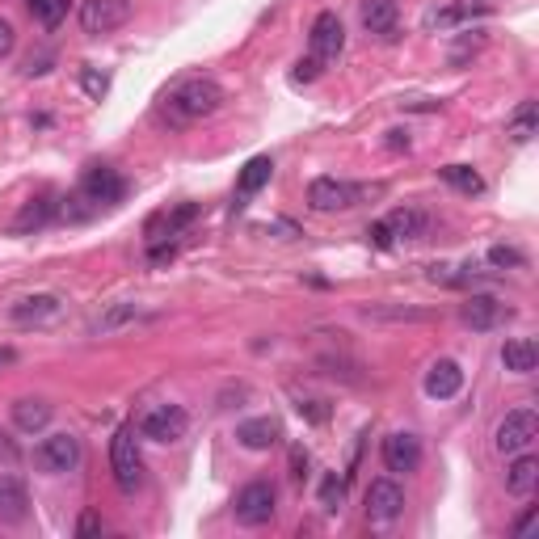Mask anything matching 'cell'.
Instances as JSON below:
<instances>
[{
  "mask_svg": "<svg viewBox=\"0 0 539 539\" xmlns=\"http://www.w3.org/2000/svg\"><path fill=\"white\" fill-rule=\"evenodd\" d=\"M278 438H283V426H278L274 417H249V422L236 426V443L245 451H270Z\"/></svg>",
  "mask_w": 539,
  "mask_h": 539,
  "instance_id": "obj_18",
  "label": "cell"
},
{
  "mask_svg": "<svg viewBox=\"0 0 539 539\" xmlns=\"http://www.w3.org/2000/svg\"><path fill=\"white\" fill-rule=\"evenodd\" d=\"M232 514H236V523L241 527H266L274 518V485H266V481L245 485L241 493H236Z\"/></svg>",
  "mask_w": 539,
  "mask_h": 539,
  "instance_id": "obj_9",
  "label": "cell"
},
{
  "mask_svg": "<svg viewBox=\"0 0 539 539\" xmlns=\"http://www.w3.org/2000/svg\"><path fill=\"white\" fill-rule=\"evenodd\" d=\"M396 0H363V26L379 43H396L401 38V22H396Z\"/></svg>",
  "mask_w": 539,
  "mask_h": 539,
  "instance_id": "obj_17",
  "label": "cell"
},
{
  "mask_svg": "<svg viewBox=\"0 0 539 539\" xmlns=\"http://www.w3.org/2000/svg\"><path fill=\"white\" fill-rule=\"evenodd\" d=\"M316 72H321V64H316V59L308 55V59H299V64H295V81H312Z\"/></svg>",
  "mask_w": 539,
  "mask_h": 539,
  "instance_id": "obj_38",
  "label": "cell"
},
{
  "mask_svg": "<svg viewBox=\"0 0 539 539\" xmlns=\"http://www.w3.org/2000/svg\"><path fill=\"white\" fill-rule=\"evenodd\" d=\"M123 194H127V182H123V177H118L110 165H93V169L81 177V190L59 203V215L72 219V224H81V219L97 215L102 207L123 203Z\"/></svg>",
  "mask_w": 539,
  "mask_h": 539,
  "instance_id": "obj_2",
  "label": "cell"
},
{
  "mask_svg": "<svg viewBox=\"0 0 539 539\" xmlns=\"http://www.w3.org/2000/svg\"><path fill=\"white\" fill-rule=\"evenodd\" d=\"M535 485H539V459L523 451V455H518L514 464L506 468V489H510L514 497H531Z\"/></svg>",
  "mask_w": 539,
  "mask_h": 539,
  "instance_id": "obj_25",
  "label": "cell"
},
{
  "mask_svg": "<svg viewBox=\"0 0 539 539\" xmlns=\"http://www.w3.org/2000/svg\"><path fill=\"white\" fill-rule=\"evenodd\" d=\"M308 43H312V59H316V64H333V59L342 55V47H346L342 17H337V13H321V17L312 22Z\"/></svg>",
  "mask_w": 539,
  "mask_h": 539,
  "instance_id": "obj_13",
  "label": "cell"
},
{
  "mask_svg": "<svg viewBox=\"0 0 539 539\" xmlns=\"http://www.w3.org/2000/svg\"><path fill=\"white\" fill-rule=\"evenodd\" d=\"M81 438L76 434H47L43 443L34 447V468L38 472H51V476H64L81 464Z\"/></svg>",
  "mask_w": 539,
  "mask_h": 539,
  "instance_id": "obj_7",
  "label": "cell"
},
{
  "mask_svg": "<svg viewBox=\"0 0 539 539\" xmlns=\"http://www.w3.org/2000/svg\"><path fill=\"white\" fill-rule=\"evenodd\" d=\"M502 367L514 371V375H531L539 367V346L531 342V337H510V342L502 346Z\"/></svg>",
  "mask_w": 539,
  "mask_h": 539,
  "instance_id": "obj_24",
  "label": "cell"
},
{
  "mask_svg": "<svg viewBox=\"0 0 539 539\" xmlns=\"http://www.w3.org/2000/svg\"><path fill=\"white\" fill-rule=\"evenodd\" d=\"M139 438H148V443H177V438H186L190 430V413L182 405H152L144 417H139Z\"/></svg>",
  "mask_w": 539,
  "mask_h": 539,
  "instance_id": "obj_5",
  "label": "cell"
},
{
  "mask_svg": "<svg viewBox=\"0 0 539 539\" xmlns=\"http://www.w3.org/2000/svg\"><path fill=\"white\" fill-rule=\"evenodd\" d=\"M489 13V0H451V5H438V9H426L422 13V26L434 34V30H455V26H468L476 17Z\"/></svg>",
  "mask_w": 539,
  "mask_h": 539,
  "instance_id": "obj_11",
  "label": "cell"
},
{
  "mask_svg": "<svg viewBox=\"0 0 539 539\" xmlns=\"http://www.w3.org/2000/svg\"><path fill=\"white\" fill-rule=\"evenodd\" d=\"M26 9L34 13V22H43L47 30H55V26L64 22V17H68L72 0H26Z\"/></svg>",
  "mask_w": 539,
  "mask_h": 539,
  "instance_id": "obj_30",
  "label": "cell"
},
{
  "mask_svg": "<svg viewBox=\"0 0 539 539\" xmlns=\"http://www.w3.org/2000/svg\"><path fill=\"white\" fill-rule=\"evenodd\" d=\"M64 316V299L51 295V291H38V295H22L17 304L9 308V321L22 325V329H43L51 321Z\"/></svg>",
  "mask_w": 539,
  "mask_h": 539,
  "instance_id": "obj_10",
  "label": "cell"
},
{
  "mask_svg": "<svg viewBox=\"0 0 539 539\" xmlns=\"http://www.w3.org/2000/svg\"><path fill=\"white\" fill-rule=\"evenodd\" d=\"M401 514H405V489L396 481H388V476L371 481V489H367V518L371 523H396Z\"/></svg>",
  "mask_w": 539,
  "mask_h": 539,
  "instance_id": "obj_12",
  "label": "cell"
},
{
  "mask_svg": "<svg viewBox=\"0 0 539 539\" xmlns=\"http://www.w3.org/2000/svg\"><path fill=\"white\" fill-rule=\"evenodd\" d=\"M51 413L55 409L47 401H38V396H22V401L13 405V426L22 430V434H38V430H47Z\"/></svg>",
  "mask_w": 539,
  "mask_h": 539,
  "instance_id": "obj_23",
  "label": "cell"
},
{
  "mask_svg": "<svg viewBox=\"0 0 539 539\" xmlns=\"http://www.w3.org/2000/svg\"><path fill=\"white\" fill-rule=\"evenodd\" d=\"M388 148H392V152L409 148V131H388Z\"/></svg>",
  "mask_w": 539,
  "mask_h": 539,
  "instance_id": "obj_41",
  "label": "cell"
},
{
  "mask_svg": "<svg viewBox=\"0 0 539 539\" xmlns=\"http://www.w3.org/2000/svg\"><path fill=\"white\" fill-rule=\"evenodd\" d=\"M110 468H114V485L123 493H135L144 485V455H139V438L131 426H118L110 438Z\"/></svg>",
  "mask_w": 539,
  "mask_h": 539,
  "instance_id": "obj_3",
  "label": "cell"
},
{
  "mask_svg": "<svg viewBox=\"0 0 539 539\" xmlns=\"http://www.w3.org/2000/svg\"><path fill=\"white\" fill-rule=\"evenodd\" d=\"M270 177H274V161L270 156H253V161L241 169V177H236V190H241V198L257 194L262 186H270Z\"/></svg>",
  "mask_w": 539,
  "mask_h": 539,
  "instance_id": "obj_27",
  "label": "cell"
},
{
  "mask_svg": "<svg viewBox=\"0 0 539 539\" xmlns=\"http://www.w3.org/2000/svg\"><path fill=\"white\" fill-rule=\"evenodd\" d=\"M55 215H59V203H55L51 194H43V198H30V203L22 207V215L13 219V236H26V232L47 228Z\"/></svg>",
  "mask_w": 539,
  "mask_h": 539,
  "instance_id": "obj_21",
  "label": "cell"
},
{
  "mask_svg": "<svg viewBox=\"0 0 539 539\" xmlns=\"http://www.w3.org/2000/svg\"><path fill=\"white\" fill-rule=\"evenodd\" d=\"M379 455H384V468L388 472H417V464H422V443H417V434L396 430V434L384 438Z\"/></svg>",
  "mask_w": 539,
  "mask_h": 539,
  "instance_id": "obj_14",
  "label": "cell"
},
{
  "mask_svg": "<svg viewBox=\"0 0 539 539\" xmlns=\"http://www.w3.org/2000/svg\"><path fill=\"white\" fill-rule=\"evenodd\" d=\"M531 523H535V506H527V510H523V518L514 523V535H527V531H531Z\"/></svg>",
  "mask_w": 539,
  "mask_h": 539,
  "instance_id": "obj_40",
  "label": "cell"
},
{
  "mask_svg": "<svg viewBox=\"0 0 539 539\" xmlns=\"http://www.w3.org/2000/svg\"><path fill=\"white\" fill-rule=\"evenodd\" d=\"M291 476H295V481H304V476H308V451L304 447L291 451Z\"/></svg>",
  "mask_w": 539,
  "mask_h": 539,
  "instance_id": "obj_36",
  "label": "cell"
},
{
  "mask_svg": "<svg viewBox=\"0 0 539 539\" xmlns=\"http://www.w3.org/2000/svg\"><path fill=\"white\" fill-rule=\"evenodd\" d=\"M367 236H371V245H375V249H392V245H396V241H392V232H388V224H371Z\"/></svg>",
  "mask_w": 539,
  "mask_h": 539,
  "instance_id": "obj_35",
  "label": "cell"
},
{
  "mask_svg": "<svg viewBox=\"0 0 539 539\" xmlns=\"http://www.w3.org/2000/svg\"><path fill=\"white\" fill-rule=\"evenodd\" d=\"M30 514V493L17 476H0V518L5 523H22Z\"/></svg>",
  "mask_w": 539,
  "mask_h": 539,
  "instance_id": "obj_22",
  "label": "cell"
},
{
  "mask_svg": "<svg viewBox=\"0 0 539 539\" xmlns=\"http://www.w3.org/2000/svg\"><path fill=\"white\" fill-rule=\"evenodd\" d=\"M384 224L392 232V241H422V236L430 232V215L417 211V207H401V211H392Z\"/></svg>",
  "mask_w": 539,
  "mask_h": 539,
  "instance_id": "obj_20",
  "label": "cell"
},
{
  "mask_svg": "<svg viewBox=\"0 0 539 539\" xmlns=\"http://www.w3.org/2000/svg\"><path fill=\"white\" fill-rule=\"evenodd\" d=\"M139 316H144V308H139V304H110V308L89 325V333H93V337H110V333H118V329L135 325Z\"/></svg>",
  "mask_w": 539,
  "mask_h": 539,
  "instance_id": "obj_26",
  "label": "cell"
},
{
  "mask_svg": "<svg viewBox=\"0 0 539 539\" xmlns=\"http://www.w3.org/2000/svg\"><path fill=\"white\" fill-rule=\"evenodd\" d=\"M459 388H464V371H459V363L438 358L426 375V396H434V401H451V396H459Z\"/></svg>",
  "mask_w": 539,
  "mask_h": 539,
  "instance_id": "obj_19",
  "label": "cell"
},
{
  "mask_svg": "<svg viewBox=\"0 0 539 539\" xmlns=\"http://www.w3.org/2000/svg\"><path fill=\"white\" fill-rule=\"evenodd\" d=\"M97 531H102V514H85L81 523H76V535H81V539L85 535H97Z\"/></svg>",
  "mask_w": 539,
  "mask_h": 539,
  "instance_id": "obj_37",
  "label": "cell"
},
{
  "mask_svg": "<svg viewBox=\"0 0 539 539\" xmlns=\"http://www.w3.org/2000/svg\"><path fill=\"white\" fill-rule=\"evenodd\" d=\"M438 177L459 194H485V177L476 173L472 165H447V169H438Z\"/></svg>",
  "mask_w": 539,
  "mask_h": 539,
  "instance_id": "obj_29",
  "label": "cell"
},
{
  "mask_svg": "<svg viewBox=\"0 0 539 539\" xmlns=\"http://www.w3.org/2000/svg\"><path fill=\"white\" fill-rule=\"evenodd\" d=\"M363 316H367V321H396V325L413 321V325H422V321H430L434 312H426V308H401V304H371V308H363Z\"/></svg>",
  "mask_w": 539,
  "mask_h": 539,
  "instance_id": "obj_28",
  "label": "cell"
},
{
  "mask_svg": "<svg viewBox=\"0 0 539 539\" xmlns=\"http://www.w3.org/2000/svg\"><path fill=\"white\" fill-rule=\"evenodd\" d=\"M219 106H224V85L211 81V76H186L177 81L165 97H161V110L173 127H186L198 123V118H211Z\"/></svg>",
  "mask_w": 539,
  "mask_h": 539,
  "instance_id": "obj_1",
  "label": "cell"
},
{
  "mask_svg": "<svg viewBox=\"0 0 539 539\" xmlns=\"http://www.w3.org/2000/svg\"><path fill=\"white\" fill-rule=\"evenodd\" d=\"M198 215H203V207H198V203H182V207H173V211L152 215V219H148V245L169 241V236H182Z\"/></svg>",
  "mask_w": 539,
  "mask_h": 539,
  "instance_id": "obj_16",
  "label": "cell"
},
{
  "mask_svg": "<svg viewBox=\"0 0 539 539\" xmlns=\"http://www.w3.org/2000/svg\"><path fill=\"white\" fill-rule=\"evenodd\" d=\"M375 194H384V186H350L342 177H316L308 186V203H312V211H350Z\"/></svg>",
  "mask_w": 539,
  "mask_h": 539,
  "instance_id": "obj_4",
  "label": "cell"
},
{
  "mask_svg": "<svg viewBox=\"0 0 539 539\" xmlns=\"http://www.w3.org/2000/svg\"><path fill=\"white\" fill-rule=\"evenodd\" d=\"M9 363H17V350H9V346H0V367H9Z\"/></svg>",
  "mask_w": 539,
  "mask_h": 539,
  "instance_id": "obj_42",
  "label": "cell"
},
{
  "mask_svg": "<svg viewBox=\"0 0 539 539\" xmlns=\"http://www.w3.org/2000/svg\"><path fill=\"white\" fill-rule=\"evenodd\" d=\"M506 135L514 139V144H527V139L535 135V102H518V110L506 123Z\"/></svg>",
  "mask_w": 539,
  "mask_h": 539,
  "instance_id": "obj_31",
  "label": "cell"
},
{
  "mask_svg": "<svg viewBox=\"0 0 539 539\" xmlns=\"http://www.w3.org/2000/svg\"><path fill=\"white\" fill-rule=\"evenodd\" d=\"M81 85H85V93L93 97V102H102V97L110 93V76L106 72H93V68H81Z\"/></svg>",
  "mask_w": 539,
  "mask_h": 539,
  "instance_id": "obj_34",
  "label": "cell"
},
{
  "mask_svg": "<svg viewBox=\"0 0 539 539\" xmlns=\"http://www.w3.org/2000/svg\"><path fill=\"white\" fill-rule=\"evenodd\" d=\"M459 316H464V325H472L476 333H489V329H497L502 321H510V308L502 304V299H493V295H472L464 308H459Z\"/></svg>",
  "mask_w": 539,
  "mask_h": 539,
  "instance_id": "obj_15",
  "label": "cell"
},
{
  "mask_svg": "<svg viewBox=\"0 0 539 539\" xmlns=\"http://www.w3.org/2000/svg\"><path fill=\"white\" fill-rule=\"evenodd\" d=\"M539 438V417L535 409H514L497 422V434H493V447L502 455H523L531 451V443Z\"/></svg>",
  "mask_w": 539,
  "mask_h": 539,
  "instance_id": "obj_6",
  "label": "cell"
},
{
  "mask_svg": "<svg viewBox=\"0 0 539 539\" xmlns=\"http://www.w3.org/2000/svg\"><path fill=\"white\" fill-rule=\"evenodd\" d=\"M489 266H493V270H523L527 257L518 253V249H510V245H493V249H489Z\"/></svg>",
  "mask_w": 539,
  "mask_h": 539,
  "instance_id": "obj_33",
  "label": "cell"
},
{
  "mask_svg": "<svg viewBox=\"0 0 539 539\" xmlns=\"http://www.w3.org/2000/svg\"><path fill=\"white\" fill-rule=\"evenodd\" d=\"M13 43H17V34H13V26L5 22V17H0V59L13 51Z\"/></svg>",
  "mask_w": 539,
  "mask_h": 539,
  "instance_id": "obj_39",
  "label": "cell"
},
{
  "mask_svg": "<svg viewBox=\"0 0 539 539\" xmlns=\"http://www.w3.org/2000/svg\"><path fill=\"white\" fill-rule=\"evenodd\" d=\"M131 22V0H85L81 5V30L102 38Z\"/></svg>",
  "mask_w": 539,
  "mask_h": 539,
  "instance_id": "obj_8",
  "label": "cell"
},
{
  "mask_svg": "<svg viewBox=\"0 0 539 539\" xmlns=\"http://www.w3.org/2000/svg\"><path fill=\"white\" fill-rule=\"evenodd\" d=\"M342 502H346V481L337 472H329L325 481H321V506L329 514H337V510H342Z\"/></svg>",
  "mask_w": 539,
  "mask_h": 539,
  "instance_id": "obj_32",
  "label": "cell"
}]
</instances>
